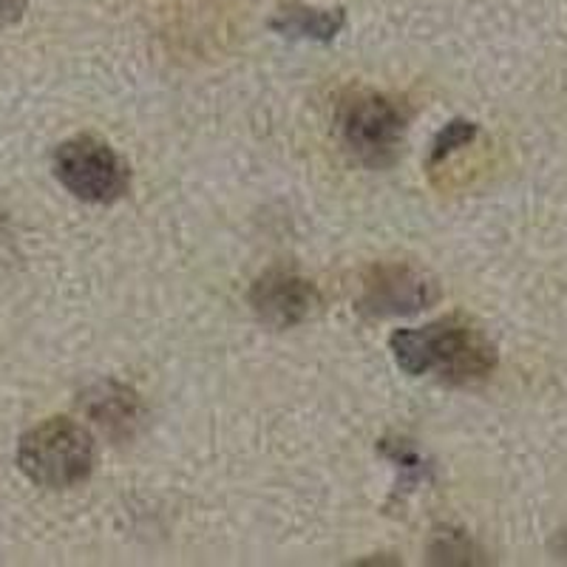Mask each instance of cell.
I'll use <instances>...</instances> for the list:
<instances>
[{
  "mask_svg": "<svg viewBox=\"0 0 567 567\" xmlns=\"http://www.w3.org/2000/svg\"><path fill=\"white\" fill-rule=\"evenodd\" d=\"M389 347L398 367L412 378L437 374L445 383H477L496 367L494 343L457 318L423 329H398Z\"/></svg>",
  "mask_w": 567,
  "mask_h": 567,
  "instance_id": "1",
  "label": "cell"
},
{
  "mask_svg": "<svg viewBox=\"0 0 567 567\" xmlns=\"http://www.w3.org/2000/svg\"><path fill=\"white\" fill-rule=\"evenodd\" d=\"M94 463V440L83 425L69 417L43 420L20 437L18 468L40 488H74L91 477Z\"/></svg>",
  "mask_w": 567,
  "mask_h": 567,
  "instance_id": "2",
  "label": "cell"
},
{
  "mask_svg": "<svg viewBox=\"0 0 567 567\" xmlns=\"http://www.w3.org/2000/svg\"><path fill=\"white\" fill-rule=\"evenodd\" d=\"M338 134L369 168H386L406 136L409 114L398 100L369 89L347 91L338 103Z\"/></svg>",
  "mask_w": 567,
  "mask_h": 567,
  "instance_id": "3",
  "label": "cell"
},
{
  "mask_svg": "<svg viewBox=\"0 0 567 567\" xmlns=\"http://www.w3.org/2000/svg\"><path fill=\"white\" fill-rule=\"evenodd\" d=\"M54 176L74 199L89 205H111L123 199L131 185L125 159L97 136H74L54 151Z\"/></svg>",
  "mask_w": 567,
  "mask_h": 567,
  "instance_id": "4",
  "label": "cell"
},
{
  "mask_svg": "<svg viewBox=\"0 0 567 567\" xmlns=\"http://www.w3.org/2000/svg\"><path fill=\"white\" fill-rule=\"evenodd\" d=\"M437 301V284L412 265H374L363 278L358 310L372 318L417 316Z\"/></svg>",
  "mask_w": 567,
  "mask_h": 567,
  "instance_id": "5",
  "label": "cell"
},
{
  "mask_svg": "<svg viewBox=\"0 0 567 567\" xmlns=\"http://www.w3.org/2000/svg\"><path fill=\"white\" fill-rule=\"evenodd\" d=\"M321 296L310 278L292 270H267L250 290V307L261 323L272 329H290L318 310Z\"/></svg>",
  "mask_w": 567,
  "mask_h": 567,
  "instance_id": "6",
  "label": "cell"
},
{
  "mask_svg": "<svg viewBox=\"0 0 567 567\" xmlns=\"http://www.w3.org/2000/svg\"><path fill=\"white\" fill-rule=\"evenodd\" d=\"M80 406L114 440L134 437V432L142 425V417H145L140 394L114 381L91 386L80 400Z\"/></svg>",
  "mask_w": 567,
  "mask_h": 567,
  "instance_id": "7",
  "label": "cell"
},
{
  "mask_svg": "<svg viewBox=\"0 0 567 567\" xmlns=\"http://www.w3.org/2000/svg\"><path fill=\"white\" fill-rule=\"evenodd\" d=\"M347 27L343 9H316L303 3H290L278 9L270 20V29L281 38L290 40H316V43H332Z\"/></svg>",
  "mask_w": 567,
  "mask_h": 567,
  "instance_id": "8",
  "label": "cell"
},
{
  "mask_svg": "<svg viewBox=\"0 0 567 567\" xmlns=\"http://www.w3.org/2000/svg\"><path fill=\"white\" fill-rule=\"evenodd\" d=\"M477 136V125L474 123H465V120H454V123L445 125L443 131L437 134V140H434L432 145V156H429V165H440L443 159H449V156L454 154V151L465 148L471 140Z\"/></svg>",
  "mask_w": 567,
  "mask_h": 567,
  "instance_id": "9",
  "label": "cell"
},
{
  "mask_svg": "<svg viewBox=\"0 0 567 567\" xmlns=\"http://www.w3.org/2000/svg\"><path fill=\"white\" fill-rule=\"evenodd\" d=\"M474 556V545L463 534L443 530L432 542V561H445V565H468Z\"/></svg>",
  "mask_w": 567,
  "mask_h": 567,
  "instance_id": "10",
  "label": "cell"
},
{
  "mask_svg": "<svg viewBox=\"0 0 567 567\" xmlns=\"http://www.w3.org/2000/svg\"><path fill=\"white\" fill-rule=\"evenodd\" d=\"M381 452L386 454V457L392 460V463L398 465V468L406 471L409 477L420 480L425 474L423 457H420V454L414 452V449L406 443V440H383Z\"/></svg>",
  "mask_w": 567,
  "mask_h": 567,
  "instance_id": "11",
  "label": "cell"
},
{
  "mask_svg": "<svg viewBox=\"0 0 567 567\" xmlns=\"http://www.w3.org/2000/svg\"><path fill=\"white\" fill-rule=\"evenodd\" d=\"M27 7L29 0H0V29L18 23L23 18V12H27Z\"/></svg>",
  "mask_w": 567,
  "mask_h": 567,
  "instance_id": "12",
  "label": "cell"
},
{
  "mask_svg": "<svg viewBox=\"0 0 567 567\" xmlns=\"http://www.w3.org/2000/svg\"><path fill=\"white\" fill-rule=\"evenodd\" d=\"M0 227H3V213H0Z\"/></svg>",
  "mask_w": 567,
  "mask_h": 567,
  "instance_id": "13",
  "label": "cell"
}]
</instances>
